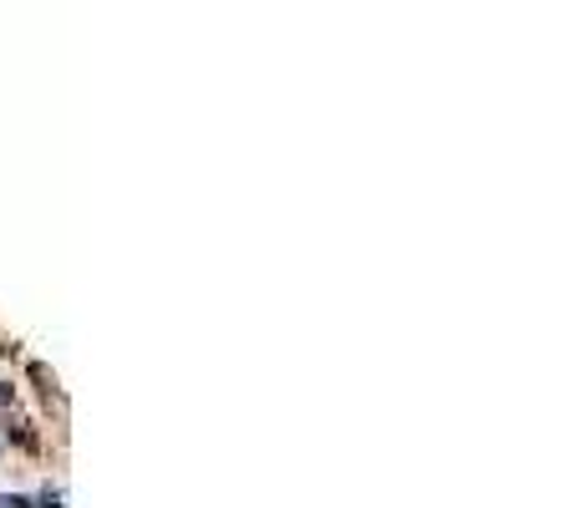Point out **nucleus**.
Wrapping results in <instances>:
<instances>
[{"instance_id":"obj_1","label":"nucleus","mask_w":579,"mask_h":508,"mask_svg":"<svg viewBox=\"0 0 579 508\" xmlns=\"http://www.w3.org/2000/svg\"><path fill=\"white\" fill-rule=\"evenodd\" d=\"M0 508H31V498L26 494H0Z\"/></svg>"},{"instance_id":"obj_2","label":"nucleus","mask_w":579,"mask_h":508,"mask_svg":"<svg viewBox=\"0 0 579 508\" xmlns=\"http://www.w3.org/2000/svg\"><path fill=\"white\" fill-rule=\"evenodd\" d=\"M16 402V392H11V382H0V407H11Z\"/></svg>"},{"instance_id":"obj_3","label":"nucleus","mask_w":579,"mask_h":508,"mask_svg":"<svg viewBox=\"0 0 579 508\" xmlns=\"http://www.w3.org/2000/svg\"><path fill=\"white\" fill-rule=\"evenodd\" d=\"M41 508H61V494H51L47 488V494H41Z\"/></svg>"}]
</instances>
